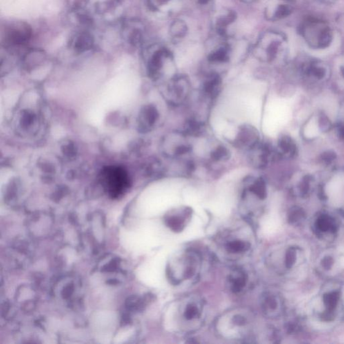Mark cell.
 Wrapping results in <instances>:
<instances>
[{
  "label": "cell",
  "instance_id": "5bb4252c",
  "mask_svg": "<svg viewBox=\"0 0 344 344\" xmlns=\"http://www.w3.org/2000/svg\"><path fill=\"white\" fill-rule=\"evenodd\" d=\"M249 190L251 193H252L253 195H256L258 198L262 199V200L265 199L266 195H267L266 183L263 179L261 178V177L256 179V180H253L251 182Z\"/></svg>",
  "mask_w": 344,
  "mask_h": 344
},
{
  "label": "cell",
  "instance_id": "ffe728a7",
  "mask_svg": "<svg viewBox=\"0 0 344 344\" xmlns=\"http://www.w3.org/2000/svg\"><path fill=\"white\" fill-rule=\"evenodd\" d=\"M211 158L216 162L227 160L229 158V151L224 147H218L217 149L212 152Z\"/></svg>",
  "mask_w": 344,
  "mask_h": 344
},
{
  "label": "cell",
  "instance_id": "484cf974",
  "mask_svg": "<svg viewBox=\"0 0 344 344\" xmlns=\"http://www.w3.org/2000/svg\"><path fill=\"white\" fill-rule=\"evenodd\" d=\"M295 258L296 256H295V251H293L292 249H290L288 251L287 257H286V264H287L288 268H291L294 264Z\"/></svg>",
  "mask_w": 344,
  "mask_h": 344
},
{
  "label": "cell",
  "instance_id": "9c48e42d",
  "mask_svg": "<svg viewBox=\"0 0 344 344\" xmlns=\"http://www.w3.org/2000/svg\"><path fill=\"white\" fill-rule=\"evenodd\" d=\"M221 86V79L218 74L210 75L204 81L202 86V91L210 98H215L218 95Z\"/></svg>",
  "mask_w": 344,
  "mask_h": 344
},
{
  "label": "cell",
  "instance_id": "d6986e66",
  "mask_svg": "<svg viewBox=\"0 0 344 344\" xmlns=\"http://www.w3.org/2000/svg\"><path fill=\"white\" fill-rule=\"evenodd\" d=\"M227 251L230 253H237L244 252L249 248V244L243 241H233L228 243L226 246Z\"/></svg>",
  "mask_w": 344,
  "mask_h": 344
},
{
  "label": "cell",
  "instance_id": "3957f363",
  "mask_svg": "<svg viewBox=\"0 0 344 344\" xmlns=\"http://www.w3.org/2000/svg\"><path fill=\"white\" fill-rule=\"evenodd\" d=\"M99 177L105 191L112 198L122 197L129 189V175L120 166H110L103 168Z\"/></svg>",
  "mask_w": 344,
  "mask_h": 344
},
{
  "label": "cell",
  "instance_id": "7c38bea8",
  "mask_svg": "<svg viewBox=\"0 0 344 344\" xmlns=\"http://www.w3.org/2000/svg\"><path fill=\"white\" fill-rule=\"evenodd\" d=\"M229 46L226 43L220 45L209 55V60L213 63H223L229 60Z\"/></svg>",
  "mask_w": 344,
  "mask_h": 344
},
{
  "label": "cell",
  "instance_id": "5b68a950",
  "mask_svg": "<svg viewBox=\"0 0 344 344\" xmlns=\"http://www.w3.org/2000/svg\"><path fill=\"white\" fill-rule=\"evenodd\" d=\"M150 49L152 50L149 63L150 73L153 77H159L165 62L171 60L172 55L169 50L159 45H153Z\"/></svg>",
  "mask_w": 344,
  "mask_h": 344
},
{
  "label": "cell",
  "instance_id": "8992f818",
  "mask_svg": "<svg viewBox=\"0 0 344 344\" xmlns=\"http://www.w3.org/2000/svg\"><path fill=\"white\" fill-rule=\"evenodd\" d=\"M190 90L189 80L186 76L175 75L168 86V95L174 102H182L187 97Z\"/></svg>",
  "mask_w": 344,
  "mask_h": 344
},
{
  "label": "cell",
  "instance_id": "f546056e",
  "mask_svg": "<svg viewBox=\"0 0 344 344\" xmlns=\"http://www.w3.org/2000/svg\"><path fill=\"white\" fill-rule=\"evenodd\" d=\"M209 0H198V3H200V4L204 5L209 2Z\"/></svg>",
  "mask_w": 344,
  "mask_h": 344
},
{
  "label": "cell",
  "instance_id": "4316f807",
  "mask_svg": "<svg viewBox=\"0 0 344 344\" xmlns=\"http://www.w3.org/2000/svg\"><path fill=\"white\" fill-rule=\"evenodd\" d=\"M233 322H234L235 325H243L246 323V319L244 317L237 316L233 319Z\"/></svg>",
  "mask_w": 344,
  "mask_h": 344
},
{
  "label": "cell",
  "instance_id": "7a4b0ae2",
  "mask_svg": "<svg viewBox=\"0 0 344 344\" xmlns=\"http://www.w3.org/2000/svg\"><path fill=\"white\" fill-rule=\"evenodd\" d=\"M289 46L285 34L275 30H268L259 38L253 48V52L260 60L271 62L285 55Z\"/></svg>",
  "mask_w": 344,
  "mask_h": 344
},
{
  "label": "cell",
  "instance_id": "f1b7e54d",
  "mask_svg": "<svg viewBox=\"0 0 344 344\" xmlns=\"http://www.w3.org/2000/svg\"><path fill=\"white\" fill-rule=\"evenodd\" d=\"M318 1H321V3H325V4H331V3H334L338 0H318Z\"/></svg>",
  "mask_w": 344,
  "mask_h": 344
},
{
  "label": "cell",
  "instance_id": "83f0119b",
  "mask_svg": "<svg viewBox=\"0 0 344 344\" xmlns=\"http://www.w3.org/2000/svg\"><path fill=\"white\" fill-rule=\"evenodd\" d=\"M266 306L270 308V309H274L276 307V302L271 298H269L266 299Z\"/></svg>",
  "mask_w": 344,
  "mask_h": 344
},
{
  "label": "cell",
  "instance_id": "44dd1931",
  "mask_svg": "<svg viewBox=\"0 0 344 344\" xmlns=\"http://www.w3.org/2000/svg\"><path fill=\"white\" fill-rule=\"evenodd\" d=\"M166 223L174 231H181L184 227V219L178 217H169L166 220Z\"/></svg>",
  "mask_w": 344,
  "mask_h": 344
},
{
  "label": "cell",
  "instance_id": "e0dca14e",
  "mask_svg": "<svg viewBox=\"0 0 344 344\" xmlns=\"http://www.w3.org/2000/svg\"><path fill=\"white\" fill-rule=\"evenodd\" d=\"M128 41L133 46H141L144 41V33L142 29L135 26L131 29L128 35Z\"/></svg>",
  "mask_w": 344,
  "mask_h": 344
},
{
  "label": "cell",
  "instance_id": "277c9868",
  "mask_svg": "<svg viewBox=\"0 0 344 344\" xmlns=\"http://www.w3.org/2000/svg\"><path fill=\"white\" fill-rule=\"evenodd\" d=\"M31 37V29L28 25L19 23L9 27L5 31L6 46H21L26 44Z\"/></svg>",
  "mask_w": 344,
  "mask_h": 344
},
{
  "label": "cell",
  "instance_id": "7402d4cb",
  "mask_svg": "<svg viewBox=\"0 0 344 344\" xmlns=\"http://www.w3.org/2000/svg\"><path fill=\"white\" fill-rule=\"evenodd\" d=\"M338 298H339V296H338V293H331L325 295L324 296L323 300L326 307L328 308L329 310L334 309L338 303Z\"/></svg>",
  "mask_w": 344,
  "mask_h": 344
},
{
  "label": "cell",
  "instance_id": "9a60e30c",
  "mask_svg": "<svg viewBox=\"0 0 344 344\" xmlns=\"http://www.w3.org/2000/svg\"><path fill=\"white\" fill-rule=\"evenodd\" d=\"M187 30L186 23L180 20H177L172 24L170 32L173 39H179L186 35Z\"/></svg>",
  "mask_w": 344,
  "mask_h": 344
},
{
  "label": "cell",
  "instance_id": "30bf717a",
  "mask_svg": "<svg viewBox=\"0 0 344 344\" xmlns=\"http://www.w3.org/2000/svg\"><path fill=\"white\" fill-rule=\"evenodd\" d=\"M94 38L89 32H82L75 36L72 40V46L79 52L90 49L94 46Z\"/></svg>",
  "mask_w": 344,
  "mask_h": 344
},
{
  "label": "cell",
  "instance_id": "d4e9b609",
  "mask_svg": "<svg viewBox=\"0 0 344 344\" xmlns=\"http://www.w3.org/2000/svg\"><path fill=\"white\" fill-rule=\"evenodd\" d=\"M72 10L79 11L82 10L88 3L89 0H69Z\"/></svg>",
  "mask_w": 344,
  "mask_h": 344
},
{
  "label": "cell",
  "instance_id": "4dcf8cb0",
  "mask_svg": "<svg viewBox=\"0 0 344 344\" xmlns=\"http://www.w3.org/2000/svg\"><path fill=\"white\" fill-rule=\"evenodd\" d=\"M244 1H247V2H251V1H256V0H244Z\"/></svg>",
  "mask_w": 344,
  "mask_h": 344
},
{
  "label": "cell",
  "instance_id": "8fae6325",
  "mask_svg": "<svg viewBox=\"0 0 344 344\" xmlns=\"http://www.w3.org/2000/svg\"><path fill=\"white\" fill-rule=\"evenodd\" d=\"M235 19H236V15L232 11H230L227 14L219 18L217 21L216 29L219 36L222 37H227V26L233 23Z\"/></svg>",
  "mask_w": 344,
  "mask_h": 344
},
{
  "label": "cell",
  "instance_id": "4fadbf2b",
  "mask_svg": "<svg viewBox=\"0 0 344 344\" xmlns=\"http://www.w3.org/2000/svg\"><path fill=\"white\" fill-rule=\"evenodd\" d=\"M179 0H147L149 8L154 11L170 10Z\"/></svg>",
  "mask_w": 344,
  "mask_h": 344
},
{
  "label": "cell",
  "instance_id": "ba28073f",
  "mask_svg": "<svg viewBox=\"0 0 344 344\" xmlns=\"http://www.w3.org/2000/svg\"><path fill=\"white\" fill-rule=\"evenodd\" d=\"M258 132L253 126L244 125L240 128L236 139L235 146L241 148H249L251 149L258 143Z\"/></svg>",
  "mask_w": 344,
  "mask_h": 344
},
{
  "label": "cell",
  "instance_id": "ac0fdd59",
  "mask_svg": "<svg viewBox=\"0 0 344 344\" xmlns=\"http://www.w3.org/2000/svg\"><path fill=\"white\" fill-rule=\"evenodd\" d=\"M204 129V126L201 123L197 121L191 120L186 123L185 133L189 135L199 136L202 135Z\"/></svg>",
  "mask_w": 344,
  "mask_h": 344
},
{
  "label": "cell",
  "instance_id": "603a6c76",
  "mask_svg": "<svg viewBox=\"0 0 344 344\" xmlns=\"http://www.w3.org/2000/svg\"><path fill=\"white\" fill-rule=\"evenodd\" d=\"M317 224H318L319 229L322 231H327L333 228L332 224H331V222L328 217H321V218L318 219Z\"/></svg>",
  "mask_w": 344,
  "mask_h": 344
},
{
  "label": "cell",
  "instance_id": "2e32d148",
  "mask_svg": "<svg viewBox=\"0 0 344 344\" xmlns=\"http://www.w3.org/2000/svg\"><path fill=\"white\" fill-rule=\"evenodd\" d=\"M231 289L234 293H239L244 287L247 282V276L242 272L237 273L234 276H231Z\"/></svg>",
  "mask_w": 344,
  "mask_h": 344
},
{
  "label": "cell",
  "instance_id": "52a82bcc",
  "mask_svg": "<svg viewBox=\"0 0 344 344\" xmlns=\"http://www.w3.org/2000/svg\"><path fill=\"white\" fill-rule=\"evenodd\" d=\"M294 6L289 0H275L266 9V17L271 21L286 19L292 14Z\"/></svg>",
  "mask_w": 344,
  "mask_h": 344
},
{
  "label": "cell",
  "instance_id": "6da1fadb",
  "mask_svg": "<svg viewBox=\"0 0 344 344\" xmlns=\"http://www.w3.org/2000/svg\"><path fill=\"white\" fill-rule=\"evenodd\" d=\"M300 37L310 48L325 49L334 40V31L328 23L317 18H308L299 26Z\"/></svg>",
  "mask_w": 344,
  "mask_h": 344
},
{
  "label": "cell",
  "instance_id": "cb8c5ba5",
  "mask_svg": "<svg viewBox=\"0 0 344 344\" xmlns=\"http://www.w3.org/2000/svg\"><path fill=\"white\" fill-rule=\"evenodd\" d=\"M198 309L197 306L191 304V305H188L187 307H186L184 316H185L186 319L191 320L198 317Z\"/></svg>",
  "mask_w": 344,
  "mask_h": 344
}]
</instances>
